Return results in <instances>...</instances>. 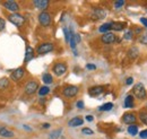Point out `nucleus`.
Wrapping results in <instances>:
<instances>
[{"label": "nucleus", "instance_id": "obj_1", "mask_svg": "<svg viewBox=\"0 0 147 139\" xmlns=\"http://www.w3.org/2000/svg\"><path fill=\"white\" fill-rule=\"evenodd\" d=\"M132 93H134V95H135L137 99H139V100H144V99H146V96H147L146 89H145V87H144V85H143L142 83H137V84L134 86Z\"/></svg>", "mask_w": 147, "mask_h": 139}, {"label": "nucleus", "instance_id": "obj_2", "mask_svg": "<svg viewBox=\"0 0 147 139\" xmlns=\"http://www.w3.org/2000/svg\"><path fill=\"white\" fill-rule=\"evenodd\" d=\"M38 22L42 26H49L51 24V15L48 11H42L38 15Z\"/></svg>", "mask_w": 147, "mask_h": 139}, {"label": "nucleus", "instance_id": "obj_3", "mask_svg": "<svg viewBox=\"0 0 147 139\" xmlns=\"http://www.w3.org/2000/svg\"><path fill=\"white\" fill-rule=\"evenodd\" d=\"M52 50H53V44L52 43H49V42H45V43H42L37 48L36 52L38 54H45V53L51 52Z\"/></svg>", "mask_w": 147, "mask_h": 139}, {"label": "nucleus", "instance_id": "obj_4", "mask_svg": "<svg viewBox=\"0 0 147 139\" xmlns=\"http://www.w3.org/2000/svg\"><path fill=\"white\" fill-rule=\"evenodd\" d=\"M78 87L77 86H73V85H70V86H66L63 88V95L66 96V97H74V96H76L77 94H78Z\"/></svg>", "mask_w": 147, "mask_h": 139}, {"label": "nucleus", "instance_id": "obj_5", "mask_svg": "<svg viewBox=\"0 0 147 139\" xmlns=\"http://www.w3.org/2000/svg\"><path fill=\"white\" fill-rule=\"evenodd\" d=\"M9 20H10L14 25L20 27V26L24 24L25 18H24V16H22L20 14H11V15L9 16Z\"/></svg>", "mask_w": 147, "mask_h": 139}, {"label": "nucleus", "instance_id": "obj_6", "mask_svg": "<svg viewBox=\"0 0 147 139\" xmlns=\"http://www.w3.org/2000/svg\"><path fill=\"white\" fill-rule=\"evenodd\" d=\"M37 88H38V84L36 82H28L26 84V86H25V93L27 95H32V94H34L36 92Z\"/></svg>", "mask_w": 147, "mask_h": 139}, {"label": "nucleus", "instance_id": "obj_7", "mask_svg": "<svg viewBox=\"0 0 147 139\" xmlns=\"http://www.w3.org/2000/svg\"><path fill=\"white\" fill-rule=\"evenodd\" d=\"M3 7H5L7 10H10V11H13V13L18 11V9H19L17 2H16V1H13V0L5 1V2H3Z\"/></svg>", "mask_w": 147, "mask_h": 139}, {"label": "nucleus", "instance_id": "obj_8", "mask_svg": "<svg viewBox=\"0 0 147 139\" xmlns=\"http://www.w3.org/2000/svg\"><path fill=\"white\" fill-rule=\"evenodd\" d=\"M52 70H53V72H55L57 76H62L67 71V66L65 63L59 62V63H55V66H53V69Z\"/></svg>", "mask_w": 147, "mask_h": 139}, {"label": "nucleus", "instance_id": "obj_9", "mask_svg": "<svg viewBox=\"0 0 147 139\" xmlns=\"http://www.w3.org/2000/svg\"><path fill=\"white\" fill-rule=\"evenodd\" d=\"M115 40H117L115 35L113 34V33H111V32H108V33L103 34L102 37H101V41H102L103 43H105V44H111V43L115 42Z\"/></svg>", "mask_w": 147, "mask_h": 139}, {"label": "nucleus", "instance_id": "obj_10", "mask_svg": "<svg viewBox=\"0 0 147 139\" xmlns=\"http://www.w3.org/2000/svg\"><path fill=\"white\" fill-rule=\"evenodd\" d=\"M137 120V118H136V115L134 114V113H125L123 114V117H122V121L125 122L126 124H134L135 122Z\"/></svg>", "mask_w": 147, "mask_h": 139}, {"label": "nucleus", "instance_id": "obj_11", "mask_svg": "<svg viewBox=\"0 0 147 139\" xmlns=\"http://www.w3.org/2000/svg\"><path fill=\"white\" fill-rule=\"evenodd\" d=\"M107 16V11L104 9H101V8H96L94 9L92 13V17L94 19H102Z\"/></svg>", "mask_w": 147, "mask_h": 139}, {"label": "nucleus", "instance_id": "obj_12", "mask_svg": "<svg viewBox=\"0 0 147 139\" xmlns=\"http://www.w3.org/2000/svg\"><path fill=\"white\" fill-rule=\"evenodd\" d=\"M24 74H25L24 68H17L16 70H14V72L11 74V79H14L15 82H18L23 78Z\"/></svg>", "mask_w": 147, "mask_h": 139}, {"label": "nucleus", "instance_id": "obj_13", "mask_svg": "<svg viewBox=\"0 0 147 139\" xmlns=\"http://www.w3.org/2000/svg\"><path fill=\"white\" fill-rule=\"evenodd\" d=\"M103 93V87L102 86H93L88 89V94L91 96H97Z\"/></svg>", "mask_w": 147, "mask_h": 139}, {"label": "nucleus", "instance_id": "obj_14", "mask_svg": "<svg viewBox=\"0 0 147 139\" xmlns=\"http://www.w3.org/2000/svg\"><path fill=\"white\" fill-rule=\"evenodd\" d=\"M34 6L38 9H45L49 6V1L48 0H35L34 1Z\"/></svg>", "mask_w": 147, "mask_h": 139}, {"label": "nucleus", "instance_id": "obj_15", "mask_svg": "<svg viewBox=\"0 0 147 139\" xmlns=\"http://www.w3.org/2000/svg\"><path fill=\"white\" fill-rule=\"evenodd\" d=\"M83 119L82 118H79V117H76V118H73L70 121L68 122V126L69 127H79V126H82L83 124Z\"/></svg>", "mask_w": 147, "mask_h": 139}, {"label": "nucleus", "instance_id": "obj_16", "mask_svg": "<svg viewBox=\"0 0 147 139\" xmlns=\"http://www.w3.org/2000/svg\"><path fill=\"white\" fill-rule=\"evenodd\" d=\"M33 57H34V50H33V48L27 47L26 48V53H25V62L31 61L33 59Z\"/></svg>", "mask_w": 147, "mask_h": 139}, {"label": "nucleus", "instance_id": "obj_17", "mask_svg": "<svg viewBox=\"0 0 147 139\" xmlns=\"http://www.w3.org/2000/svg\"><path fill=\"white\" fill-rule=\"evenodd\" d=\"M126 27V23H111V30L113 31H122Z\"/></svg>", "mask_w": 147, "mask_h": 139}, {"label": "nucleus", "instance_id": "obj_18", "mask_svg": "<svg viewBox=\"0 0 147 139\" xmlns=\"http://www.w3.org/2000/svg\"><path fill=\"white\" fill-rule=\"evenodd\" d=\"M0 136L6 137V138H10V137L14 136V132L10 131V130H8L6 127H3V128H0Z\"/></svg>", "mask_w": 147, "mask_h": 139}, {"label": "nucleus", "instance_id": "obj_19", "mask_svg": "<svg viewBox=\"0 0 147 139\" xmlns=\"http://www.w3.org/2000/svg\"><path fill=\"white\" fill-rule=\"evenodd\" d=\"M135 105V102H134V96L132 95H128L125 100V107H128V109H131L134 107Z\"/></svg>", "mask_w": 147, "mask_h": 139}, {"label": "nucleus", "instance_id": "obj_20", "mask_svg": "<svg viewBox=\"0 0 147 139\" xmlns=\"http://www.w3.org/2000/svg\"><path fill=\"white\" fill-rule=\"evenodd\" d=\"M61 132H62V129L53 130V131L49 135V139H59V137L61 136Z\"/></svg>", "mask_w": 147, "mask_h": 139}, {"label": "nucleus", "instance_id": "obj_21", "mask_svg": "<svg viewBox=\"0 0 147 139\" xmlns=\"http://www.w3.org/2000/svg\"><path fill=\"white\" fill-rule=\"evenodd\" d=\"M128 55L130 59H136V58L138 57V49H137V48H131V49H129Z\"/></svg>", "mask_w": 147, "mask_h": 139}, {"label": "nucleus", "instance_id": "obj_22", "mask_svg": "<svg viewBox=\"0 0 147 139\" xmlns=\"http://www.w3.org/2000/svg\"><path fill=\"white\" fill-rule=\"evenodd\" d=\"M42 79H43V82L45 83V84H51L52 82H53V78H52V76L50 75V74H43V76H42Z\"/></svg>", "mask_w": 147, "mask_h": 139}, {"label": "nucleus", "instance_id": "obj_23", "mask_svg": "<svg viewBox=\"0 0 147 139\" xmlns=\"http://www.w3.org/2000/svg\"><path fill=\"white\" fill-rule=\"evenodd\" d=\"M128 132L131 135V136H136L138 134V127L135 126V124H131L128 127Z\"/></svg>", "mask_w": 147, "mask_h": 139}, {"label": "nucleus", "instance_id": "obj_24", "mask_svg": "<svg viewBox=\"0 0 147 139\" xmlns=\"http://www.w3.org/2000/svg\"><path fill=\"white\" fill-rule=\"evenodd\" d=\"M111 30V23H107V24H103L100 28H98V31L101 32V33H108V31Z\"/></svg>", "mask_w": 147, "mask_h": 139}, {"label": "nucleus", "instance_id": "obj_25", "mask_svg": "<svg viewBox=\"0 0 147 139\" xmlns=\"http://www.w3.org/2000/svg\"><path fill=\"white\" fill-rule=\"evenodd\" d=\"M113 109V103H111V102H109V103H105V104H103L102 106H100V111H110V110H112Z\"/></svg>", "mask_w": 147, "mask_h": 139}, {"label": "nucleus", "instance_id": "obj_26", "mask_svg": "<svg viewBox=\"0 0 147 139\" xmlns=\"http://www.w3.org/2000/svg\"><path fill=\"white\" fill-rule=\"evenodd\" d=\"M49 92H50V88L48 86L40 87V89H38V95H40V96H44V95L49 94Z\"/></svg>", "mask_w": 147, "mask_h": 139}, {"label": "nucleus", "instance_id": "obj_27", "mask_svg": "<svg viewBox=\"0 0 147 139\" xmlns=\"http://www.w3.org/2000/svg\"><path fill=\"white\" fill-rule=\"evenodd\" d=\"M9 85V80L7 78H1L0 79V89H3L6 87H8Z\"/></svg>", "mask_w": 147, "mask_h": 139}, {"label": "nucleus", "instance_id": "obj_28", "mask_svg": "<svg viewBox=\"0 0 147 139\" xmlns=\"http://www.w3.org/2000/svg\"><path fill=\"white\" fill-rule=\"evenodd\" d=\"M139 119H140V121L143 122V123L147 124V112H145V111L139 112Z\"/></svg>", "mask_w": 147, "mask_h": 139}, {"label": "nucleus", "instance_id": "obj_29", "mask_svg": "<svg viewBox=\"0 0 147 139\" xmlns=\"http://www.w3.org/2000/svg\"><path fill=\"white\" fill-rule=\"evenodd\" d=\"M63 33H65V37H66V41L69 43L70 42V37H71V32L68 30V28H63Z\"/></svg>", "mask_w": 147, "mask_h": 139}, {"label": "nucleus", "instance_id": "obj_30", "mask_svg": "<svg viewBox=\"0 0 147 139\" xmlns=\"http://www.w3.org/2000/svg\"><path fill=\"white\" fill-rule=\"evenodd\" d=\"M123 5H125V1L123 0H118V1L114 2V8H121Z\"/></svg>", "mask_w": 147, "mask_h": 139}, {"label": "nucleus", "instance_id": "obj_31", "mask_svg": "<svg viewBox=\"0 0 147 139\" xmlns=\"http://www.w3.org/2000/svg\"><path fill=\"white\" fill-rule=\"evenodd\" d=\"M82 132L84 134V135H93L94 132H93L92 129H90V128H84L83 130H82Z\"/></svg>", "mask_w": 147, "mask_h": 139}, {"label": "nucleus", "instance_id": "obj_32", "mask_svg": "<svg viewBox=\"0 0 147 139\" xmlns=\"http://www.w3.org/2000/svg\"><path fill=\"white\" fill-rule=\"evenodd\" d=\"M139 136H140V138L142 139H147V129L143 130V131L139 134Z\"/></svg>", "mask_w": 147, "mask_h": 139}, {"label": "nucleus", "instance_id": "obj_33", "mask_svg": "<svg viewBox=\"0 0 147 139\" xmlns=\"http://www.w3.org/2000/svg\"><path fill=\"white\" fill-rule=\"evenodd\" d=\"M5 25H6V22L3 18H0V31H2L5 28Z\"/></svg>", "mask_w": 147, "mask_h": 139}, {"label": "nucleus", "instance_id": "obj_34", "mask_svg": "<svg viewBox=\"0 0 147 139\" xmlns=\"http://www.w3.org/2000/svg\"><path fill=\"white\" fill-rule=\"evenodd\" d=\"M132 37V31H128L127 33H126V35H125V38L126 40H130Z\"/></svg>", "mask_w": 147, "mask_h": 139}, {"label": "nucleus", "instance_id": "obj_35", "mask_svg": "<svg viewBox=\"0 0 147 139\" xmlns=\"http://www.w3.org/2000/svg\"><path fill=\"white\" fill-rule=\"evenodd\" d=\"M86 68L90 70H95L96 69V66L95 65H91V63H88V65H86Z\"/></svg>", "mask_w": 147, "mask_h": 139}, {"label": "nucleus", "instance_id": "obj_36", "mask_svg": "<svg viewBox=\"0 0 147 139\" xmlns=\"http://www.w3.org/2000/svg\"><path fill=\"white\" fill-rule=\"evenodd\" d=\"M132 83H134V78H132V77L127 78V80H126V84H127V85H131Z\"/></svg>", "mask_w": 147, "mask_h": 139}, {"label": "nucleus", "instance_id": "obj_37", "mask_svg": "<svg viewBox=\"0 0 147 139\" xmlns=\"http://www.w3.org/2000/svg\"><path fill=\"white\" fill-rule=\"evenodd\" d=\"M76 105H77L78 109H83V107H84V102H83V101H78Z\"/></svg>", "mask_w": 147, "mask_h": 139}, {"label": "nucleus", "instance_id": "obj_38", "mask_svg": "<svg viewBox=\"0 0 147 139\" xmlns=\"http://www.w3.org/2000/svg\"><path fill=\"white\" fill-rule=\"evenodd\" d=\"M140 23H142L144 26H146V27H147V18H145V17L140 18Z\"/></svg>", "mask_w": 147, "mask_h": 139}, {"label": "nucleus", "instance_id": "obj_39", "mask_svg": "<svg viewBox=\"0 0 147 139\" xmlns=\"http://www.w3.org/2000/svg\"><path fill=\"white\" fill-rule=\"evenodd\" d=\"M140 42H142V43H144V44H147V36L142 37V38H140Z\"/></svg>", "mask_w": 147, "mask_h": 139}, {"label": "nucleus", "instance_id": "obj_40", "mask_svg": "<svg viewBox=\"0 0 147 139\" xmlns=\"http://www.w3.org/2000/svg\"><path fill=\"white\" fill-rule=\"evenodd\" d=\"M86 120H87V121H93V120H94V118H93L92 115H87V117H86Z\"/></svg>", "mask_w": 147, "mask_h": 139}, {"label": "nucleus", "instance_id": "obj_41", "mask_svg": "<svg viewBox=\"0 0 147 139\" xmlns=\"http://www.w3.org/2000/svg\"><path fill=\"white\" fill-rule=\"evenodd\" d=\"M44 129H48V128H50V124L49 123H43V126H42Z\"/></svg>", "mask_w": 147, "mask_h": 139}, {"label": "nucleus", "instance_id": "obj_42", "mask_svg": "<svg viewBox=\"0 0 147 139\" xmlns=\"http://www.w3.org/2000/svg\"><path fill=\"white\" fill-rule=\"evenodd\" d=\"M61 139H65V138H61Z\"/></svg>", "mask_w": 147, "mask_h": 139}, {"label": "nucleus", "instance_id": "obj_43", "mask_svg": "<svg viewBox=\"0 0 147 139\" xmlns=\"http://www.w3.org/2000/svg\"><path fill=\"white\" fill-rule=\"evenodd\" d=\"M146 106H147V104H146Z\"/></svg>", "mask_w": 147, "mask_h": 139}]
</instances>
